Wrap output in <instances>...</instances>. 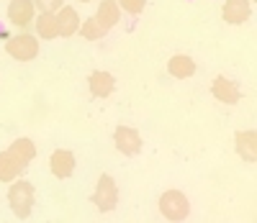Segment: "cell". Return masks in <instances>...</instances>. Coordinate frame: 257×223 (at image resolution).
<instances>
[{
    "label": "cell",
    "instance_id": "obj_1",
    "mask_svg": "<svg viewBox=\"0 0 257 223\" xmlns=\"http://www.w3.org/2000/svg\"><path fill=\"white\" fill-rule=\"evenodd\" d=\"M8 203H11L16 218H21V220L29 218L31 210H34V185L26 182V180L13 182L11 190H8Z\"/></svg>",
    "mask_w": 257,
    "mask_h": 223
},
{
    "label": "cell",
    "instance_id": "obj_2",
    "mask_svg": "<svg viewBox=\"0 0 257 223\" xmlns=\"http://www.w3.org/2000/svg\"><path fill=\"white\" fill-rule=\"evenodd\" d=\"M160 213L167 220H183L190 213V203H188V197L180 190H167L160 197Z\"/></svg>",
    "mask_w": 257,
    "mask_h": 223
},
{
    "label": "cell",
    "instance_id": "obj_3",
    "mask_svg": "<svg viewBox=\"0 0 257 223\" xmlns=\"http://www.w3.org/2000/svg\"><path fill=\"white\" fill-rule=\"evenodd\" d=\"M93 203L100 213H108L116 208L118 203V187H116V180L111 174H100V180L95 185V192H93Z\"/></svg>",
    "mask_w": 257,
    "mask_h": 223
},
{
    "label": "cell",
    "instance_id": "obj_4",
    "mask_svg": "<svg viewBox=\"0 0 257 223\" xmlns=\"http://www.w3.org/2000/svg\"><path fill=\"white\" fill-rule=\"evenodd\" d=\"M6 52H8L13 59H18V62H31V59H36V54H39V41H36L34 36H29V34L11 36V39L6 41Z\"/></svg>",
    "mask_w": 257,
    "mask_h": 223
},
{
    "label": "cell",
    "instance_id": "obj_5",
    "mask_svg": "<svg viewBox=\"0 0 257 223\" xmlns=\"http://www.w3.org/2000/svg\"><path fill=\"white\" fill-rule=\"evenodd\" d=\"M113 141H116V149L123 154V157H137L142 151V136L139 131L128 128V126H118L113 131Z\"/></svg>",
    "mask_w": 257,
    "mask_h": 223
},
{
    "label": "cell",
    "instance_id": "obj_6",
    "mask_svg": "<svg viewBox=\"0 0 257 223\" xmlns=\"http://www.w3.org/2000/svg\"><path fill=\"white\" fill-rule=\"evenodd\" d=\"M211 93H213V98H216L219 103H226V105H234V103L242 100L239 85L234 82V80H229V77H224V75H219L216 80H213Z\"/></svg>",
    "mask_w": 257,
    "mask_h": 223
},
{
    "label": "cell",
    "instance_id": "obj_7",
    "mask_svg": "<svg viewBox=\"0 0 257 223\" xmlns=\"http://www.w3.org/2000/svg\"><path fill=\"white\" fill-rule=\"evenodd\" d=\"M221 13H224L226 24L239 26V24H247L252 18V6H249V0H226Z\"/></svg>",
    "mask_w": 257,
    "mask_h": 223
},
{
    "label": "cell",
    "instance_id": "obj_8",
    "mask_svg": "<svg viewBox=\"0 0 257 223\" xmlns=\"http://www.w3.org/2000/svg\"><path fill=\"white\" fill-rule=\"evenodd\" d=\"M49 167H52L54 177L67 180V177H72V172H75V154L67 151V149H57L52 154V159H49Z\"/></svg>",
    "mask_w": 257,
    "mask_h": 223
},
{
    "label": "cell",
    "instance_id": "obj_9",
    "mask_svg": "<svg viewBox=\"0 0 257 223\" xmlns=\"http://www.w3.org/2000/svg\"><path fill=\"white\" fill-rule=\"evenodd\" d=\"M34 0H11V6H8V21L13 26H29L31 21H34Z\"/></svg>",
    "mask_w": 257,
    "mask_h": 223
},
{
    "label": "cell",
    "instance_id": "obj_10",
    "mask_svg": "<svg viewBox=\"0 0 257 223\" xmlns=\"http://www.w3.org/2000/svg\"><path fill=\"white\" fill-rule=\"evenodd\" d=\"M237 154L247 162V164H254L257 162V133L254 131H237Z\"/></svg>",
    "mask_w": 257,
    "mask_h": 223
},
{
    "label": "cell",
    "instance_id": "obj_11",
    "mask_svg": "<svg viewBox=\"0 0 257 223\" xmlns=\"http://www.w3.org/2000/svg\"><path fill=\"white\" fill-rule=\"evenodd\" d=\"M57 24H59V36L67 39V36L80 31V16L72 6H62L57 11Z\"/></svg>",
    "mask_w": 257,
    "mask_h": 223
},
{
    "label": "cell",
    "instance_id": "obj_12",
    "mask_svg": "<svg viewBox=\"0 0 257 223\" xmlns=\"http://www.w3.org/2000/svg\"><path fill=\"white\" fill-rule=\"evenodd\" d=\"M88 85H90V93L95 98H108L113 93V87H116V80H113L111 72H100L98 70V72H93L88 77Z\"/></svg>",
    "mask_w": 257,
    "mask_h": 223
},
{
    "label": "cell",
    "instance_id": "obj_13",
    "mask_svg": "<svg viewBox=\"0 0 257 223\" xmlns=\"http://www.w3.org/2000/svg\"><path fill=\"white\" fill-rule=\"evenodd\" d=\"M167 72L173 77H178V80L193 77V75H196V62H193L188 54H175L173 59L167 62Z\"/></svg>",
    "mask_w": 257,
    "mask_h": 223
},
{
    "label": "cell",
    "instance_id": "obj_14",
    "mask_svg": "<svg viewBox=\"0 0 257 223\" xmlns=\"http://www.w3.org/2000/svg\"><path fill=\"white\" fill-rule=\"evenodd\" d=\"M118 18H121V8H118V3H113V0H103V3L98 6L95 21H98V24H100L105 31L113 29V26L118 24Z\"/></svg>",
    "mask_w": 257,
    "mask_h": 223
},
{
    "label": "cell",
    "instance_id": "obj_15",
    "mask_svg": "<svg viewBox=\"0 0 257 223\" xmlns=\"http://www.w3.org/2000/svg\"><path fill=\"white\" fill-rule=\"evenodd\" d=\"M8 154H11V157H13L18 164L29 167V162L36 157V146H34V141H31V139H16V141L11 144Z\"/></svg>",
    "mask_w": 257,
    "mask_h": 223
},
{
    "label": "cell",
    "instance_id": "obj_16",
    "mask_svg": "<svg viewBox=\"0 0 257 223\" xmlns=\"http://www.w3.org/2000/svg\"><path fill=\"white\" fill-rule=\"evenodd\" d=\"M26 167L18 164L8 151H0V182H13Z\"/></svg>",
    "mask_w": 257,
    "mask_h": 223
},
{
    "label": "cell",
    "instance_id": "obj_17",
    "mask_svg": "<svg viewBox=\"0 0 257 223\" xmlns=\"http://www.w3.org/2000/svg\"><path fill=\"white\" fill-rule=\"evenodd\" d=\"M36 34L41 39H57L59 36V24H57V13H41L36 21Z\"/></svg>",
    "mask_w": 257,
    "mask_h": 223
},
{
    "label": "cell",
    "instance_id": "obj_18",
    "mask_svg": "<svg viewBox=\"0 0 257 223\" xmlns=\"http://www.w3.org/2000/svg\"><path fill=\"white\" fill-rule=\"evenodd\" d=\"M80 31H82V36L88 39V41H98V39H103V36H105V29L95 21V16H93V18H88V21H82Z\"/></svg>",
    "mask_w": 257,
    "mask_h": 223
},
{
    "label": "cell",
    "instance_id": "obj_19",
    "mask_svg": "<svg viewBox=\"0 0 257 223\" xmlns=\"http://www.w3.org/2000/svg\"><path fill=\"white\" fill-rule=\"evenodd\" d=\"M34 6L41 11V13H57L62 8V0H34Z\"/></svg>",
    "mask_w": 257,
    "mask_h": 223
},
{
    "label": "cell",
    "instance_id": "obj_20",
    "mask_svg": "<svg viewBox=\"0 0 257 223\" xmlns=\"http://www.w3.org/2000/svg\"><path fill=\"white\" fill-rule=\"evenodd\" d=\"M118 8H123L126 13L137 16V13L144 11V0H118Z\"/></svg>",
    "mask_w": 257,
    "mask_h": 223
},
{
    "label": "cell",
    "instance_id": "obj_21",
    "mask_svg": "<svg viewBox=\"0 0 257 223\" xmlns=\"http://www.w3.org/2000/svg\"><path fill=\"white\" fill-rule=\"evenodd\" d=\"M80 3H93V0H80Z\"/></svg>",
    "mask_w": 257,
    "mask_h": 223
}]
</instances>
